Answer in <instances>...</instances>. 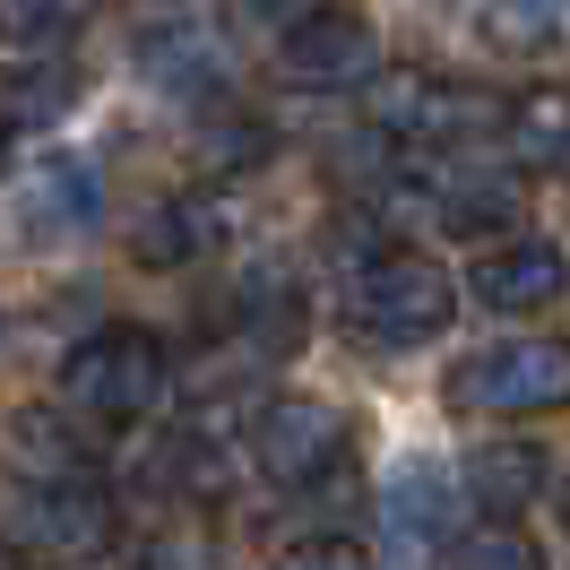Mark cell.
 Returning a JSON list of instances; mask_svg holds the SVG:
<instances>
[{"instance_id": "1", "label": "cell", "mask_w": 570, "mask_h": 570, "mask_svg": "<svg viewBox=\"0 0 570 570\" xmlns=\"http://www.w3.org/2000/svg\"><path fill=\"white\" fill-rule=\"evenodd\" d=\"M346 321H355L372 346H432L441 328L459 321V285H450V268L424 259V250H372L355 268Z\"/></svg>"}, {"instance_id": "2", "label": "cell", "mask_w": 570, "mask_h": 570, "mask_svg": "<svg viewBox=\"0 0 570 570\" xmlns=\"http://www.w3.org/2000/svg\"><path fill=\"white\" fill-rule=\"evenodd\" d=\"M165 346L147 337V328H105V337H87L70 363H61V397H70L78 415H96V424H139L165 406Z\"/></svg>"}, {"instance_id": "3", "label": "cell", "mask_w": 570, "mask_h": 570, "mask_svg": "<svg viewBox=\"0 0 570 570\" xmlns=\"http://www.w3.org/2000/svg\"><path fill=\"white\" fill-rule=\"evenodd\" d=\"M450 406L459 415H553V406H570V346L562 337L484 346L450 372Z\"/></svg>"}, {"instance_id": "4", "label": "cell", "mask_w": 570, "mask_h": 570, "mask_svg": "<svg viewBox=\"0 0 570 570\" xmlns=\"http://www.w3.org/2000/svg\"><path fill=\"white\" fill-rule=\"evenodd\" d=\"M510 96L493 87H459V78H372V121L381 139L406 147H475L484 130H501Z\"/></svg>"}, {"instance_id": "5", "label": "cell", "mask_w": 570, "mask_h": 570, "mask_svg": "<svg viewBox=\"0 0 570 570\" xmlns=\"http://www.w3.org/2000/svg\"><path fill=\"white\" fill-rule=\"evenodd\" d=\"M243 441H250V466L277 493H312V484H328L346 466V415L328 397H268Z\"/></svg>"}, {"instance_id": "6", "label": "cell", "mask_w": 570, "mask_h": 570, "mask_svg": "<svg viewBox=\"0 0 570 570\" xmlns=\"http://www.w3.org/2000/svg\"><path fill=\"white\" fill-rule=\"evenodd\" d=\"M96 216H105V181H96V165H78V156L27 165V174L9 181V199H0V225L18 243H78V234H96Z\"/></svg>"}, {"instance_id": "7", "label": "cell", "mask_w": 570, "mask_h": 570, "mask_svg": "<svg viewBox=\"0 0 570 570\" xmlns=\"http://www.w3.org/2000/svg\"><path fill=\"white\" fill-rule=\"evenodd\" d=\"M277 78H285V87H303V96L372 87V78H381V36L363 27L355 9H312V18L277 43Z\"/></svg>"}, {"instance_id": "8", "label": "cell", "mask_w": 570, "mask_h": 570, "mask_svg": "<svg viewBox=\"0 0 570 570\" xmlns=\"http://www.w3.org/2000/svg\"><path fill=\"white\" fill-rule=\"evenodd\" d=\"M18 535L36 544L43 562H96L112 544V501L87 475H43L27 493V510H18Z\"/></svg>"}, {"instance_id": "9", "label": "cell", "mask_w": 570, "mask_h": 570, "mask_svg": "<svg viewBox=\"0 0 570 570\" xmlns=\"http://www.w3.org/2000/svg\"><path fill=\"white\" fill-rule=\"evenodd\" d=\"M424 199L450 234H501L519 225V181L493 174V165H466V147H441V165H424Z\"/></svg>"}, {"instance_id": "10", "label": "cell", "mask_w": 570, "mask_h": 570, "mask_svg": "<svg viewBox=\"0 0 570 570\" xmlns=\"http://www.w3.org/2000/svg\"><path fill=\"white\" fill-rule=\"evenodd\" d=\"M381 544L390 570H424L450 544V475L441 466H397L390 493H381Z\"/></svg>"}, {"instance_id": "11", "label": "cell", "mask_w": 570, "mask_h": 570, "mask_svg": "<svg viewBox=\"0 0 570 570\" xmlns=\"http://www.w3.org/2000/svg\"><path fill=\"white\" fill-rule=\"evenodd\" d=\"M562 285H570V259L553 243H501V250H484L475 259V303L484 312H544V303H562Z\"/></svg>"}, {"instance_id": "12", "label": "cell", "mask_w": 570, "mask_h": 570, "mask_svg": "<svg viewBox=\"0 0 570 570\" xmlns=\"http://www.w3.org/2000/svg\"><path fill=\"white\" fill-rule=\"evenodd\" d=\"M501 139H510V165L570 181V87H528V96H510Z\"/></svg>"}, {"instance_id": "13", "label": "cell", "mask_w": 570, "mask_h": 570, "mask_svg": "<svg viewBox=\"0 0 570 570\" xmlns=\"http://www.w3.org/2000/svg\"><path fill=\"white\" fill-rule=\"evenodd\" d=\"M466 493H475V510H493V519L528 510V501L544 493V450H535V441H484V450L466 459Z\"/></svg>"}, {"instance_id": "14", "label": "cell", "mask_w": 570, "mask_h": 570, "mask_svg": "<svg viewBox=\"0 0 570 570\" xmlns=\"http://www.w3.org/2000/svg\"><path fill=\"white\" fill-rule=\"evenodd\" d=\"M139 70L156 78V87H216L225 43H216L199 18H165V27H147V36H139Z\"/></svg>"}, {"instance_id": "15", "label": "cell", "mask_w": 570, "mask_h": 570, "mask_svg": "<svg viewBox=\"0 0 570 570\" xmlns=\"http://www.w3.org/2000/svg\"><path fill=\"white\" fill-rule=\"evenodd\" d=\"M570 27L562 0H484V43L510 52V61H528V52H553Z\"/></svg>"}, {"instance_id": "16", "label": "cell", "mask_w": 570, "mask_h": 570, "mask_svg": "<svg viewBox=\"0 0 570 570\" xmlns=\"http://www.w3.org/2000/svg\"><path fill=\"white\" fill-rule=\"evenodd\" d=\"M78 87H87V78H78L70 61H36L27 78L0 87V121H61V112L78 105Z\"/></svg>"}, {"instance_id": "17", "label": "cell", "mask_w": 570, "mask_h": 570, "mask_svg": "<svg viewBox=\"0 0 570 570\" xmlns=\"http://www.w3.org/2000/svg\"><path fill=\"white\" fill-rule=\"evenodd\" d=\"M450 570H544V553L528 544L519 519H484V528L450 535Z\"/></svg>"}, {"instance_id": "18", "label": "cell", "mask_w": 570, "mask_h": 570, "mask_svg": "<svg viewBox=\"0 0 570 570\" xmlns=\"http://www.w3.org/2000/svg\"><path fill=\"white\" fill-rule=\"evenodd\" d=\"M96 18V0H0V43H61Z\"/></svg>"}, {"instance_id": "19", "label": "cell", "mask_w": 570, "mask_h": 570, "mask_svg": "<svg viewBox=\"0 0 570 570\" xmlns=\"http://www.w3.org/2000/svg\"><path fill=\"white\" fill-rule=\"evenodd\" d=\"M277 570H381V553H363L355 535H303L277 553Z\"/></svg>"}, {"instance_id": "20", "label": "cell", "mask_w": 570, "mask_h": 570, "mask_svg": "<svg viewBox=\"0 0 570 570\" xmlns=\"http://www.w3.org/2000/svg\"><path fill=\"white\" fill-rule=\"evenodd\" d=\"M259 156H268V130H259V121H243V112L199 130V165H259Z\"/></svg>"}, {"instance_id": "21", "label": "cell", "mask_w": 570, "mask_h": 570, "mask_svg": "<svg viewBox=\"0 0 570 570\" xmlns=\"http://www.w3.org/2000/svg\"><path fill=\"white\" fill-rule=\"evenodd\" d=\"M562 519H570V484H562Z\"/></svg>"}]
</instances>
